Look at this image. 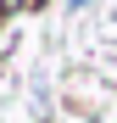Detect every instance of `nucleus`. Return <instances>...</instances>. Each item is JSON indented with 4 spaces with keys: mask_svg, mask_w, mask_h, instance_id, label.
<instances>
[{
    "mask_svg": "<svg viewBox=\"0 0 117 123\" xmlns=\"http://www.w3.org/2000/svg\"><path fill=\"white\" fill-rule=\"evenodd\" d=\"M22 6H28V0H0V23H6L11 11H22Z\"/></svg>",
    "mask_w": 117,
    "mask_h": 123,
    "instance_id": "f257e3e1",
    "label": "nucleus"
},
{
    "mask_svg": "<svg viewBox=\"0 0 117 123\" xmlns=\"http://www.w3.org/2000/svg\"><path fill=\"white\" fill-rule=\"evenodd\" d=\"M67 6H72V11H84V6H89V0H67Z\"/></svg>",
    "mask_w": 117,
    "mask_h": 123,
    "instance_id": "f03ea898",
    "label": "nucleus"
}]
</instances>
